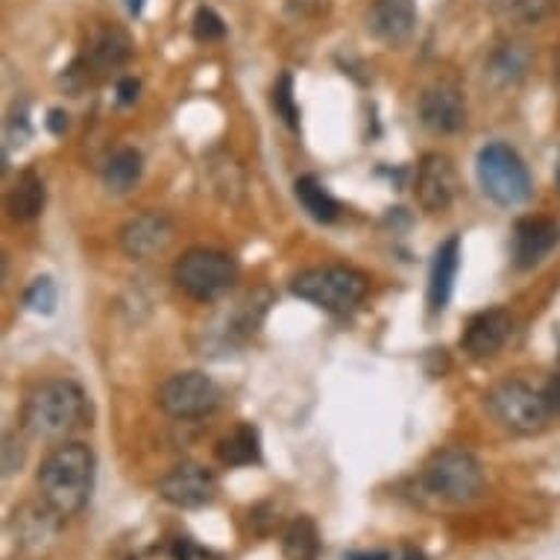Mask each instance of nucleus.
Wrapping results in <instances>:
<instances>
[{
  "mask_svg": "<svg viewBox=\"0 0 560 560\" xmlns=\"http://www.w3.org/2000/svg\"><path fill=\"white\" fill-rule=\"evenodd\" d=\"M174 282L182 294L196 302H212L235 288L238 262L224 250L194 247V250L182 252V259L174 264Z\"/></svg>",
  "mask_w": 560,
  "mask_h": 560,
  "instance_id": "6",
  "label": "nucleus"
},
{
  "mask_svg": "<svg viewBox=\"0 0 560 560\" xmlns=\"http://www.w3.org/2000/svg\"><path fill=\"white\" fill-rule=\"evenodd\" d=\"M487 405L496 420L516 434H540L551 420V408L546 393H537L532 384L520 379H504L487 393Z\"/></svg>",
  "mask_w": 560,
  "mask_h": 560,
  "instance_id": "7",
  "label": "nucleus"
},
{
  "mask_svg": "<svg viewBox=\"0 0 560 560\" xmlns=\"http://www.w3.org/2000/svg\"><path fill=\"white\" fill-rule=\"evenodd\" d=\"M47 203V188L45 179L38 177L36 170H24L15 182V188L7 196V208H10V215L21 224H27V221H36L41 212H45Z\"/></svg>",
  "mask_w": 560,
  "mask_h": 560,
  "instance_id": "20",
  "label": "nucleus"
},
{
  "mask_svg": "<svg viewBox=\"0 0 560 560\" xmlns=\"http://www.w3.org/2000/svg\"><path fill=\"white\" fill-rule=\"evenodd\" d=\"M414 191H417V203L422 206V212H429V215L446 212L457 200V191H461V179H457L452 159L443 156V153L422 156V162L417 165Z\"/></svg>",
  "mask_w": 560,
  "mask_h": 560,
  "instance_id": "9",
  "label": "nucleus"
},
{
  "mask_svg": "<svg viewBox=\"0 0 560 560\" xmlns=\"http://www.w3.org/2000/svg\"><path fill=\"white\" fill-rule=\"evenodd\" d=\"M130 560H188L186 543H165V546H150L132 555Z\"/></svg>",
  "mask_w": 560,
  "mask_h": 560,
  "instance_id": "31",
  "label": "nucleus"
},
{
  "mask_svg": "<svg viewBox=\"0 0 560 560\" xmlns=\"http://www.w3.org/2000/svg\"><path fill=\"white\" fill-rule=\"evenodd\" d=\"M560 243V226L546 217H525L514 229V262L516 267H534Z\"/></svg>",
  "mask_w": 560,
  "mask_h": 560,
  "instance_id": "16",
  "label": "nucleus"
},
{
  "mask_svg": "<svg viewBox=\"0 0 560 560\" xmlns=\"http://www.w3.org/2000/svg\"><path fill=\"white\" fill-rule=\"evenodd\" d=\"M85 391L71 379H47L29 391L21 422L29 438L62 440L85 420Z\"/></svg>",
  "mask_w": 560,
  "mask_h": 560,
  "instance_id": "2",
  "label": "nucleus"
},
{
  "mask_svg": "<svg viewBox=\"0 0 560 560\" xmlns=\"http://www.w3.org/2000/svg\"><path fill=\"white\" fill-rule=\"evenodd\" d=\"M94 467L97 461L85 443H62L53 449L38 467V490L47 511L59 520L80 514L92 496Z\"/></svg>",
  "mask_w": 560,
  "mask_h": 560,
  "instance_id": "1",
  "label": "nucleus"
},
{
  "mask_svg": "<svg viewBox=\"0 0 560 560\" xmlns=\"http://www.w3.org/2000/svg\"><path fill=\"white\" fill-rule=\"evenodd\" d=\"M329 7H332V0H285V10L294 15V19H320V15H326Z\"/></svg>",
  "mask_w": 560,
  "mask_h": 560,
  "instance_id": "30",
  "label": "nucleus"
},
{
  "mask_svg": "<svg viewBox=\"0 0 560 560\" xmlns=\"http://www.w3.org/2000/svg\"><path fill=\"white\" fill-rule=\"evenodd\" d=\"M27 461V446L24 440L15 438V434H7L3 440V476H15Z\"/></svg>",
  "mask_w": 560,
  "mask_h": 560,
  "instance_id": "29",
  "label": "nucleus"
},
{
  "mask_svg": "<svg viewBox=\"0 0 560 560\" xmlns=\"http://www.w3.org/2000/svg\"><path fill=\"white\" fill-rule=\"evenodd\" d=\"M57 282L50 276H38V279L29 282V288L24 290V306H27L33 314H53L57 311Z\"/></svg>",
  "mask_w": 560,
  "mask_h": 560,
  "instance_id": "27",
  "label": "nucleus"
},
{
  "mask_svg": "<svg viewBox=\"0 0 560 560\" xmlns=\"http://www.w3.org/2000/svg\"><path fill=\"white\" fill-rule=\"evenodd\" d=\"M525 68H528V53L523 50V45H504L490 59V76H496L504 85L520 80L525 74Z\"/></svg>",
  "mask_w": 560,
  "mask_h": 560,
  "instance_id": "25",
  "label": "nucleus"
},
{
  "mask_svg": "<svg viewBox=\"0 0 560 560\" xmlns=\"http://www.w3.org/2000/svg\"><path fill=\"white\" fill-rule=\"evenodd\" d=\"M555 74H558L560 80V47H558V57H555Z\"/></svg>",
  "mask_w": 560,
  "mask_h": 560,
  "instance_id": "37",
  "label": "nucleus"
},
{
  "mask_svg": "<svg viewBox=\"0 0 560 560\" xmlns=\"http://www.w3.org/2000/svg\"><path fill=\"white\" fill-rule=\"evenodd\" d=\"M320 551L318 525L309 516H297L282 534V555L288 560H314Z\"/></svg>",
  "mask_w": 560,
  "mask_h": 560,
  "instance_id": "23",
  "label": "nucleus"
},
{
  "mask_svg": "<svg viewBox=\"0 0 560 560\" xmlns=\"http://www.w3.org/2000/svg\"><path fill=\"white\" fill-rule=\"evenodd\" d=\"M206 170L208 186L224 203H241L243 191H247V177H243L241 162L235 159L233 153H226V150L208 153Z\"/></svg>",
  "mask_w": 560,
  "mask_h": 560,
  "instance_id": "18",
  "label": "nucleus"
},
{
  "mask_svg": "<svg viewBox=\"0 0 560 560\" xmlns=\"http://www.w3.org/2000/svg\"><path fill=\"white\" fill-rule=\"evenodd\" d=\"M159 496L174 508H206L208 502H215L217 476L203 464H179L168 476H162Z\"/></svg>",
  "mask_w": 560,
  "mask_h": 560,
  "instance_id": "11",
  "label": "nucleus"
},
{
  "mask_svg": "<svg viewBox=\"0 0 560 560\" xmlns=\"http://www.w3.org/2000/svg\"><path fill=\"white\" fill-rule=\"evenodd\" d=\"M127 7H130L132 15H139V12L144 10V0H127Z\"/></svg>",
  "mask_w": 560,
  "mask_h": 560,
  "instance_id": "36",
  "label": "nucleus"
},
{
  "mask_svg": "<svg viewBox=\"0 0 560 560\" xmlns=\"http://www.w3.org/2000/svg\"><path fill=\"white\" fill-rule=\"evenodd\" d=\"M370 279L365 273L346 267V264H326V267H309L290 279V294L306 299L332 314H349L365 302Z\"/></svg>",
  "mask_w": 560,
  "mask_h": 560,
  "instance_id": "3",
  "label": "nucleus"
},
{
  "mask_svg": "<svg viewBox=\"0 0 560 560\" xmlns=\"http://www.w3.org/2000/svg\"><path fill=\"white\" fill-rule=\"evenodd\" d=\"M420 121L438 135H452L467 127V100L455 83L429 85L420 97Z\"/></svg>",
  "mask_w": 560,
  "mask_h": 560,
  "instance_id": "12",
  "label": "nucleus"
},
{
  "mask_svg": "<svg viewBox=\"0 0 560 560\" xmlns=\"http://www.w3.org/2000/svg\"><path fill=\"white\" fill-rule=\"evenodd\" d=\"M344 560H391V551H349Z\"/></svg>",
  "mask_w": 560,
  "mask_h": 560,
  "instance_id": "35",
  "label": "nucleus"
},
{
  "mask_svg": "<svg viewBox=\"0 0 560 560\" xmlns=\"http://www.w3.org/2000/svg\"><path fill=\"white\" fill-rule=\"evenodd\" d=\"M174 233L177 226L165 212H141V215L130 217L127 224L121 226V250L135 259V262H147L153 255H159L170 247L174 241Z\"/></svg>",
  "mask_w": 560,
  "mask_h": 560,
  "instance_id": "10",
  "label": "nucleus"
},
{
  "mask_svg": "<svg viewBox=\"0 0 560 560\" xmlns=\"http://www.w3.org/2000/svg\"><path fill=\"white\" fill-rule=\"evenodd\" d=\"M162 412L170 414L174 420H200L221 405V388L215 379L200 370L170 376L159 388Z\"/></svg>",
  "mask_w": 560,
  "mask_h": 560,
  "instance_id": "8",
  "label": "nucleus"
},
{
  "mask_svg": "<svg viewBox=\"0 0 560 560\" xmlns=\"http://www.w3.org/2000/svg\"><path fill=\"white\" fill-rule=\"evenodd\" d=\"M130 57V33L109 24V27H100L92 38H88V47H85V57L80 59V65H83L88 74H112V71L127 65Z\"/></svg>",
  "mask_w": 560,
  "mask_h": 560,
  "instance_id": "15",
  "label": "nucleus"
},
{
  "mask_svg": "<svg viewBox=\"0 0 560 560\" xmlns=\"http://www.w3.org/2000/svg\"><path fill=\"white\" fill-rule=\"evenodd\" d=\"M370 29L388 47L408 45L417 29V3L414 0H373Z\"/></svg>",
  "mask_w": 560,
  "mask_h": 560,
  "instance_id": "14",
  "label": "nucleus"
},
{
  "mask_svg": "<svg viewBox=\"0 0 560 560\" xmlns=\"http://www.w3.org/2000/svg\"><path fill=\"white\" fill-rule=\"evenodd\" d=\"M294 194H297L299 206L306 208L309 217H314L318 224H335L337 215H341V203L329 194L326 186L318 177H299L294 182Z\"/></svg>",
  "mask_w": 560,
  "mask_h": 560,
  "instance_id": "21",
  "label": "nucleus"
},
{
  "mask_svg": "<svg viewBox=\"0 0 560 560\" xmlns=\"http://www.w3.org/2000/svg\"><path fill=\"white\" fill-rule=\"evenodd\" d=\"M555 179H558V186H560V165H558V174H555Z\"/></svg>",
  "mask_w": 560,
  "mask_h": 560,
  "instance_id": "38",
  "label": "nucleus"
},
{
  "mask_svg": "<svg viewBox=\"0 0 560 560\" xmlns=\"http://www.w3.org/2000/svg\"><path fill=\"white\" fill-rule=\"evenodd\" d=\"M215 455L224 467H250V464H259V461H262L259 429L250 426V422L235 426L229 434H224V438L217 440Z\"/></svg>",
  "mask_w": 560,
  "mask_h": 560,
  "instance_id": "19",
  "label": "nucleus"
},
{
  "mask_svg": "<svg viewBox=\"0 0 560 560\" xmlns=\"http://www.w3.org/2000/svg\"><path fill=\"white\" fill-rule=\"evenodd\" d=\"M461 267V238L449 235L446 241L434 250V262L429 273V309L434 314L446 309L452 290H455V276Z\"/></svg>",
  "mask_w": 560,
  "mask_h": 560,
  "instance_id": "17",
  "label": "nucleus"
},
{
  "mask_svg": "<svg viewBox=\"0 0 560 560\" xmlns=\"http://www.w3.org/2000/svg\"><path fill=\"white\" fill-rule=\"evenodd\" d=\"M271 104L276 118H282V123L288 127V130H299V106L297 97H294V76L282 74L273 85L271 94Z\"/></svg>",
  "mask_w": 560,
  "mask_h": 560,
  "instance_id": "26",
  "label": "nucleus"
},
{
  "mask_svg": "<svg viewBox=\"0 0 560 560\" xmlns=\"http://www.w3.org/2000/svg\"><path fill=\"white\" fill-rule=\"evenodd\" d=\"M139 92H141V83L139 80H132V76H127V80L118 83V100H121L123 106L135 104V100H139Z\"/></svg>",
  "mask_w": 560,
  "mask_h": 560,
  "instance_id": "32",
  "label": "nucleus"
},
{
  "mask_svg": "<svg viewBox=\"0 0 560 560\" xmlns=\"http://www.w3.org/2000/svg\"><path fill=\"white\" fill-rule=\"evenodd\" d=\"M490 12L514 24H540L558 0H485Z\"/></svg>",
  "mask_w": 560,
  "mask_h": 560,
  "instance_id": "24",
  "label": "nucleus"
},
{
  "mask_svg": "<svg viewBox=\"0 0 560 560\" xmlns=\"http://www.w3.org/2000/svg\"><path fill=\"white\" fill-rule=\"evenodd\" d=\"M422 487L440 502L469 504L485 493V467L467 449H440L422 467Z\"/></svg>",
  "mask_w": 560,
  "mask_h": 560,
  "instance_id": "4",
  "label": "nucleus"
},
{
  "mask_svg": "<svg viewBox=\"0 0 560 560\" xmlns=\"http://www.w3.org/2000/svg\"><path fill=\"white\" fill-rule=\"evenodd\" d=\"M191 29H194L196 41H206V45H212V41H221V38L226 36L224 19H221V15H217L212 7H200V10L194 12V19H191Z\"/></svg>",
  "mask_w": 560,
  "mask_h": 560,
  "instance_id": "28",
  "label": "nucleus"
},
{
  "mask_svg": "<svg viewBox=\"0 0 560 560\" xmlns=\"http://www.w3.org/2000/svg\"><path fill=\"white\" fill-rule=\"evenodd\" d=\"M141 174H144V159H141L139 150L132 147H121L115 150L109 162H106L104 168V182L109 191L115 194H127L132 188L139 186Z\"/></svg>",
  "mask_w": 560,
  "mask_h": 560,
  "instance_id": "22",
  "label": "nucleus"
},
{
  "mask_svg": "<svg viewBox=\"0 0 560 560\" xmlns=\"http://www.w3.org/2000/svg\"><path fill=\"white\" fill-rule=\"evenodd\" d=\"M516 329V318L508 309H487L478 311L476 318L469 320L461 337V346L469 358H493L504 344L511 341Z\"/></svg>",
  "mask_w": 560,
  "mask_h": 560,
  "instance_id": "13",
  "label": "nucleus"
},
{
  "mask_svg": "<svg viewBox=\"0 0 560 560\" xmlns=\"http://www.w3.org/2000/svg\"><path fill=\"white\" fill-rule=\"evenodd\" d=\"M546 400H549L551 414H560V376H555L546 388Z\"/></svg>",
  "mask_w": 560,
  "mask_h": 560,
  "instance_id": "34",
  "label": "nucleus"
},
{
  "mask_svg": "<svg viewBox=\"0 0 560 560\" xmlns=\"http://www.w3.org/2000/svg\"><path fill=\"white\" fill-rule=\"evenodd\" d=\"M476 174L481 191L496 206L516 208L532 196V174L525 168L523 156L502 141L481 147L476 159Z\"/></svg>",
  "mask_w": 560,
  "mask_h": 560,
  "instance_id": "5",
  "label": "nucleus"
},
{
  "mask_svg": "<svg viewBox=\"0 0 560 560\" xmlns=\"http://www.w3.org/2000/svg\"><path fill=\"white\" fill-rule=\"evenodd\" d=\"M47 130L53 132V135H62L68 130V115L62 109H53L50 118H47Z\"/></svg>",
  "mask_w": 560,
  "mask_h": 560,
  "instance_id": "33",
  "label": "nucleus"
}]
</instances>
